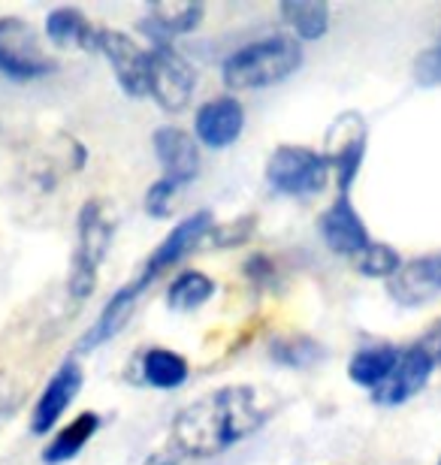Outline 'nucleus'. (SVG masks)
Segmentation results:
<instances>
[{
  "label": "nucleus",
  "instance_id": "20e7f679",
  "mask_svg": "<svg viewBox=\"0 0 441 465\" xmlns=\"http://www.w3.org/2000/svg\"><path fill=\"white\" fill-rule=\"evenodd\" d=\"M264 179L272 193L287 200H312L326 191L333 179V166L324 152L308 145H276L266 161Z\"/></svg>",
  "mask_w": 441,
  "mask_h": 465
},
{
  "label": "nucleus",
  "instance_id": "39448f33",
  "mask_svg": "<svg viewBox=\"0 0 441 465\" xmlns=\"http://www.w3.org/2000/svg\"><path fill=\"white\" fill-rule=\"evenodd\" d=\"M58 70V64L34 31L31 22L18 15H0V76L18 85L40 82Z\"/></svg>",
  "mask_w": 441,
  "mask_h": 465
},
{
  "label": "nucleus",
  "instance_id": "dca6fc26",
  "mask_svg": "<svg viewBox=\"0 0 441 465\" xmlns=\"http://www.w3.org/2000/svg\"><path fill=\"white\" fill-rule=\"evenodd\" d=\"M205 6L200 0H157L148 4L136 31L152 45H173L178 36L194 34L203 25Z\"/></svg>",
  "mask_w": 441,
  "mask_h": 465
},
{
  "label": "nucleus",
  "instance_id": "9d476101",
  "mask_svg": "<svg viewBox=\"0 0 441 465\" xmlns=\"http://www.w3.org/2000/svg\"><path fill=\"white\" fill-rule=\"evenodd\" d=\"M82 387H85V371L76 360H64L58 369L52 371V378L45 381V387L40 390L36 402L31 408V420H27V430L36 439H45L61 426L64 414L70 411L73 402L79 399Z\"/></svg>",
  "mask_w": 441,
  "mask_h": 465
},
{
  "label": "nucleus",
  "instance_id": "2f4dec72",
  "mask_svg": "<svg viewBox=\"0 0 441 465\" xmlns=\"http://www.w3.org/2000/svg\"><path fill=\"white\" fill-rule=\"evenodd\" d=\"M178 462H182V457H178L173 448L166 450V453H155V457L145 460V465H178Z\"/></svg>",
  "mask_w": 441,
  "mask_h": 465
},
{
  "label": "nucleus",
  "instance_id": "4be33fe9",
  "mask_svg": "<svg viewBox=\"0 0 441 465\" xmlns=\"http://www.w3.org/2000/svg\"><path fill=\"white\" fill-rule=\"evenodd\" d=\"M218 293V282L212 275H205L203 269H178V272L170 278L164 291V305L175 314H191V312H200L205 302L215 300Z\"/></svg>",
  "mask_w": 441,
  "mask_h": 465
},
{
  "label": "nucleus",
  "instance_id": "1a4fd4ad",
  "mask_svg": "<svg viewBox=\"0 0 441 465\" xmlns=\"http://www.w3.org/2000/svg\"><path fill=\"white\" fill-rule=\"evenodd\" d=\"M436 369H438V360L433 348H429L424 339L411 341V345L399 351L396 369L390 371V378L384 381L375 393H369L372 402L378 408H399L411 402V399L420 396L429 387Z\"/></svg>",
  "mask_w": 441,
  "mask_h": 465
},
{
  "label": "nucleus",
  "instance_id": "bb28decb",
  "mask_svg": "<svg viewBox=\"0 0 441 465\" xmlns=\"http://www.w3.org/2000/svg\"><path fill=\"white\" fill-rule=\"evenodd\" d=\"M411 73H415V82L420 88H441V34L438 40L424 49L411 64Z\"/></svg>",
  "mask_w": 441,
  "mask_h": 465
},
{
  "label": "nucleus",
  "instance_id": "0eeeda50",
  "mask_svg": "<svg viewBox=\"0 0 441 465\" xmlns=\"http://www.w3.org/2000/svg\"><path fill=\"white\" fill-rule=\"evenodd\" d=\"M212 227H215V215L209 209H200V212H194V215L182 218L161 242H157V248L145 257V263L139 266V272L134 278L145 291H152L170 269H175L182 260H187L191 251L200 248V242L209 239Z\"/></svg>",
  "mask_w": 441,
  "mask_h": 465
},
{
  "label": "nucleus",
  "instance_id": "4468645a",
  "mask_svg": "<svg viewBox=\"0 0 441 465\" xmlns=\"http://www.w3.org/2000/svg\"><path fill=\"white\" fill-rule=\"evenodd\" d=\"M152 148H155V157H157V166H161L164 179L175 182L178 188H187L191 182L200 179L203 152L191 130H185L178 124H161L152 134Z\"/></svg>",
  "mask_w": 441,
  "mask_h": 465
},
{
  "label": "nucleus",
  "instance_id": "473e14b6",
  "mask_svg": "<svg viewBox=\"0 0 441 465\" xmlns=\"http://www.w3.org/2000/svg\"><path fill=\"white\" fill-rule=\"evenodd\" d=\"M438 465H441V460H438Z\"/></svg>",
  "mask_w": 441,
  "mask_h": 465
},
{
  "label": "nucleus",
  "instance_id": "2eb2a0df",
  "mask_svg": "<svg viewBox=\"0 0 441 465\" xmlns=\"http://www.w3.org/2000/svg\"><path fill=\"white\" fill-rule=\"evenodd\" d=\"M387 296L399 309H424L436 302L441 296V251L406 260L387 282Z\"/></svg>",
  "mask_w": 441,
  "mask_h": 465
},
{
  "label": "nucleus",
  "instance_id": "423d86ee",
  "mask_svg": "<svg viewBox=\"0 0 441 465\" xmlns=\"http://www.w3.org/2000/svg\"><path fill=\"white\" fill-rule=\"evenodd\" d=\"M196 85H200V76H196L194 64L175 45H152L148 49V97L164 113H185L196 94Z\"/></svg>",
  "mask_w": 441,
  "mask_h": 465
},
{
  "label": "nucleus",
  "instance_id": "6e6552de",
  "mask_svg": "<svg viewBox=\"0 0 441 465\" xmlns=\"http://www.w3.org/2000/svg\"><path fill=\"white\" fill-rule=\"evenodd\" d=\"M366 145H369V127L360 113H342L326 130L324 154L333 166L336 193L351 197L366 161Z\"/></svg>",
  "mask_w": 441,
  "mask_h": 465
},
{
  "label": "nucleus",
  "instance_id": "f03ea898",
  "mask_svg": "<svg viewBox=\"0 0 441 465\" xmlns=\"http://www.w3.org/2000/svg\"><path fill=\"white\" fill-rule=\"evenodd\" d=\"M306 61L303 43L290 34H269L233 49L221 61V82L230 94L276 88L294 79Z\"/></svg>",
  "mask_w": 441,
  "mask_h": 465
},
{
  "label": "nucleus",
  "instance_id": "b1692460",
  "mask_svg": "<svg viewBox=\"0 0 441 465\" xmlns=\"http://www.w3.org/2000/svg\"><path fill=\"white\" fill-rule=\"evenodd\" d=\"M266 353L278 369L306 371L321 366L330 351H326L324 341H317L312 336H276L266 345Z\"/></svg>",
  "mask_w": 441,
  "mask_h": 465
},
{
  "label": "nucleus",
  "instance_id": "7ed1b4c3",
  "mask_svg": "<svg viewBox=\"0 0 441 465\" xmlns=\"http://www.w3.org/2000/svg\"><path fill=\"white\" fill-rule=\"evenodd\" d=\"M115 227L118 218L106 200L91 197L82 203L76 215V248H73L67 269V296L73 302H85L97 291L100 266L115 239Z\"/></svg>",
  "mask_w": 441,
  "mask_h": 465
},
{
  "label": "nucleus",
  "instance_id": "c85d7f7f",
  "mask_svg": "<svg viewBox=\"0 0 441 465\" xmlns=\"http://www.w3.org/2000/svg\"><path fill=\"white\" fill-rule=\"evenodd\" d=\"M251 230H255V218H239V221H227V224H215L209 239H212V245H218V248H233V245H242V242L251 236Z\"/></svg>",
  "mask_w": 441,
  "mask_h": 465
},
{
  "label": "nucleus",
  "instance_id": "6ab92c4d",
  "mask_svg": "<svg viewBox=\"0 0 441 465\" xmlns=\"http://www.w3.org/2000/svg\"><path fill=\"white\" fill-rule=\"evenodd\" d=\"M43 34L55 49H76V52H97V40H100V27H94L79 6H55L45 15Z\"/></svg>",
  "mask_w": 441,
  "mask_h": 465
},
{
  "label": "nucleus",
  "instance_id": "393cba45",
  "mask_svg": "<svg viewBox=\"0 0 441 465\" xmlns=\"http://www.w3.org/2000/svg\"><path fill=\"white\" fill-rule=\"evenodd\" d=\"M402 263H406V260H402V254L393 245H387V242H372V245L354 260V269L363 278H375V282L387 284L402 269Z\"/></svg>",
  "mask_w": 441,
  "mask_h": 465
},
{
  "label": "nucleus",
  "instance_id": "9b49d317",
  "mask_svg": "<svg viewBox=\"0 0 441 465\" xmlns=\"http://www.w3.org/2000/svg\"><path fill=\"white\" fill-rule=\"evenodd\" d=\"M97 54L106 58L118 88L125 91L130 100L148 97V49H143L134 36L125 31L100 27Z\"/></svg>",
  "mask_w": 441,
  "mask_h": 465
},
{
  "label": "nucleus",
  "instance_id": "a878e982",
  "mask_svg": "<svg viewBox=\"0 0 441 465\" xmlns=\"http://www.w3.org/2000/svg\"><path fill=\"white\" fill-rule=\"evenodd\" d=\"M182 191H185V188H178L175 182L164 179V175H157V179H155L152 184H148V191H145V197H143L145 215H148V218H155V221L173 218L175 203H178V197H182Z\"/></svg>",
  "mask_w": 441,
  "mask_h": 465
},
{
  "label": "nucleus",
  "instance_id": "f8f14e48",
  "mask_svg": "<svg viewBox=\"0 0 441 465\" xmlns=\"http://www.w3.org/2000/svg\"><path fill=\"white\" fill-rule=\"evenodd\" d=\"M246 134V104L236 94H221L196 106L194 139L212 152H227Z\"/></svg>",
  "mask_w": 441,
  "mask_h": 465
},
{
  "label": "nucleus",
  "instance_id": "aec40b11",
  "mask_svg": "<svg viewBox=\"0 0 441 465\" xmlns=\"http://www.w3.org/2000/svg\"><path fill=\"white\" fill-rule=\"evenodd\" d=\"M100 426H103V417L97 411H82V414L73 417L70 423L58 426V430L52 432L49 444H45L43 453H40L43 465L73 462L94 441V435L100 432Z\"/></svg>",
  "mask_w": 441,
  "mask_h": 465
},
{
  "label": "nucleus",
  "instance_id": "cd10ccee",
  "mask_svg": "<svg viewBox=\"0 0 441 465\" xmlns=\"http://www.w3.org/2000/svg\"><path fill=\"white\" fill-rule=\"evenodd\" d=\"M242 275L248 278L251 287L255 291H276L278 282H281V272H278V266H276V260L266 257V254H255V257H248L246 260V266H242Z\"/></svg>",
  "mask_w": 441,
  "mask_h": 465
},
{
  "label": "nucleus",
  "instance_id": "412c9836",
  "mask_svg": "<svg viewBox=\"0 0 441 465\" xmlns=\"http://www.w3.org/2000/svg\"><path fill=\"white\" fill-rule=\"evenodd\" d=\"M399 351L402 348L393 345V341H366V345H360L348 360L351 384L375 393L390 378V371L396 369Z\"/></svg>",
  "mask_w": 441,
  "mask_h": 465
},
{
  "label": "nucleus",
  "instance_id": "c756f323",
  "mask_svg": "<svg viewBox=\"0 0 441 465\" xmlns=\"http://www.w3.org/2000/svg\"><path fill=\"white\" fill-rule=\"evenodd\" d=\"M22 399H25V387L18 384L15 378H9V375L0 371V430L13 420V414L18 411Z\"/></svg>",
  "mask_w": 441,
  "mask_h": 465
},
{
  "label": "nucleus",
  "instance_id": "f257e3e1",
  "mask_svg": "<svg viewBox=\"0 0 441 465\" xmlns=\"http://www.w3.org/2000/svg\"><path fill=\"white\" fill-rule=\"evenodd\" d=\"M278 399L257 384H224L194 399L170 423V448L182 460H212L248 441L276 417Z\"/></svg>",
  "mask_w": 441,
  "mask_h": 465
},
{
  "label": "nucleus",
  "instance_id": "ddd939ff",
  "mask_svg": "<svg viewBox=\"0 0 441 465\" xmlns=\"http://www.w3.org/2000/svg\"><path fill=\"white\" fill-rule=\"evenodd\" d=\"M317 232H321L324 245L330 248L336 257H351V260L360 257L375 242L363 215L356 212L354 200L345 197V193H336L330 206L321 212Z\"/></svg>",
  "mask_w": 441,
  "mask_h": 465
},
{
  "label": "nucleus",
  "instance_id": "a211bd4d",
  "mask_svg": "<svg viewBox=\"0 0 441 465\" xmlns=\"http://www.w3.org/2000/svg\"><path fill=\"white\" fill-rule=\"evenodd\" d=\"M134 381L139 387L157 390V393H173V390H182L191 381V362H187L185 353L173 348L152 345L136 357Z\"/></svg>",
  "mask_w": 441,
  "mask_h": 465
},
{
  "label": "nucleus",
  "instance_id": "7c9ffc66",
  "mask_svg": "<svg viewBox=\"0 0 441 465\" xmlns=\"http://www.w3.org/2000/svg\"><path fill=\"white\" fill-rule=\"evenodd\" d=\"M424 341H426V345H429V348H433V353H436V360H438V366H441V321L436 323V327H433V330H429V332H426V336H424Z\"/></svg>",
  "mask_w": 441,
  "mask_h": 465
},
{
  "label": "nucleus",
  "instance_id": "f3484780",
  "mask_svg": "<svg viewBox=\"0 0 441 465\" xmlns=\"http://www.w3.org/2000/svg\"><path fill=\"white\" fill-rule=\"evenodd\" d=\"M145 300V293L139 291L134 282L121 284L115 293L109 296L106 302H103V309L97 318L91 321V327L82 332L79 339V351L88 353V351H97L103 345H109L112 339H118V332L127 330V323L134 321V314L139 309V302Z\"/></svg>",
  "mask_w": 441,
  "mask_h": 465
},
{
  "label": "nucleus",
  "instance_id": "5701e85b",
  "mask_svg": "<svg viewBox=\"0 0 441 465\" xmlns=\"http://www.w3.org/2000/svg\"><path fill=\"white\" fill-rule=\"evenodd\" d=\"M278 15L299 43H317L330 34V4L324 0H281Z\"/></svg>",
  "mask_w": 441,
  "mask_h": 465
}]
</instances>
